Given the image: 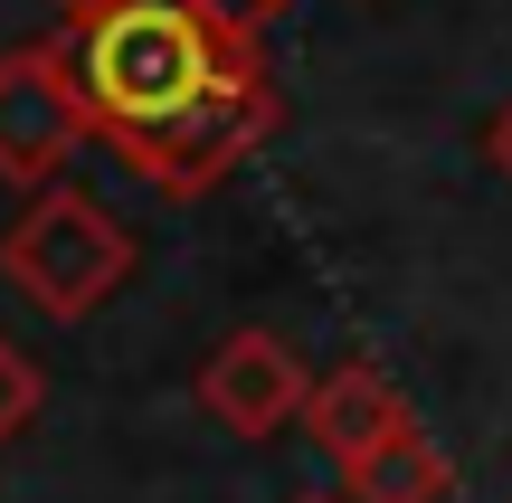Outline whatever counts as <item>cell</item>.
I'll list each match as a JSON object with an SVG mask.
<instances>
[{"mask_svg":"<svg viewBox=\"0 0 512 503\" xmlns=\"http://www.w3.org/2000/svg\"><path fill=\"white\" fill-rule=\"evenodd\" d=\"M342 485H351V503H446L456 494V466H446V447L408 418V428L389 437V447H370Z\"/></svg>","mask_w":512,"mask_h":503,"instance_id":"obj_6","label":"cell"},{"mask_svg":"<svg viewBox=\"0 0 512 503\" xmlns=\"http://www.w3.org/2000/svg\"><path fill=\"white\" fill-rule=\"evenodd\" d=\"M133 276V228L114 209H95L76 181L19 190L10 228H0V285L48 323H86L95 304H114Z\"/></svg>","mask_w":512,"mask_h":503,"instance_id":"obj_2","label":"cell"},{"mask_svg":"<svg viewBox=\"0 0 512 503\" xmlns=\"http://www.w3.org/2000/svg\"><path fill=\"white\" fill-rule=\"evenodd\" d=\"M294 503H332V494H294Z\"/></svg>","mask_w":512,"mask_h":503,"instance_id":"obj_10","label":"cell"},{"mask_svg":"<svg viewBox=\"0 0 512 503\" xmlns=\"http://www.w3.org/2000/svg\"><path fill=\"white\" fill-rule=\"evenodd\" d=\"M408 428V399H399V380L380 371L370 352H351V361H332L323 380H313V399H304V437L323 447V466H361L370 447H389V437Z\"/></svg>","mask_w":512,"mask_h":503,"instance_id":"obj_5","label":"cell"},{"mask_svg":"<svg viewBox=\"0 0 512 503\" xmlns=\"http://www.w3.org/2000/svg\"><path fill=\"white\" fill-rule=\"evenodd\" d=\"M228 10H238V19H275L285 0H228Z\"/></svg>","mask_w":512,"mask_h":503,"instance_id":"obj_9","label":"cell"},{"mask_svg":"<svg viewBox=\"0 0 512 503\" xmlns=\"http://www.w3.org/2000/svg\"><path fill=\"white\" fill-rule=\"evenodd\" d=\"M484 162H494V171H503V181H512V105L494 114V124H484Z\"/></svg>","mask_w":512,"mask_h":503,"instance_id":"obj_8","label":"cell"},{"mask_svg":"<svg viewBox=\"0 0 512 503\" xmlns=\"http://www.w3.org/2000/svg\"><path fill=\"white\" fill-rule=\"evenodd\" d=\"M86 143H95V114H86V76H76L67 38L0 48V181L48 190L67 181V162Z\"/></svg>","mask_w":512,"mask_h":503,"instance_id":"obj_3","label":"cell"},{"mask_svg":"<svg viewBox=\"0 0 512 503\" xmlns=\"http://www.w3.org/2000/svg\"><path fill=\"white\" fill-rule=\"evenodd\" d=\"M304 399H313L304 352H294L285 333H266V323H238V333L200 361V409L219 418L228 437H247V447L304 428Z\"/></svg>","mask_w":512,"mask_h":503,"instance_id":"obj_4","label":"cell"},{"mask_svg":"<svg viewBox=\"0 0 512 503\" xmlns=\"http://www.w3.org/2000/svg\"><path fill=\"white\" fill-rule=\"evenodd\" d=\"M38 399H48V371H38V361L0 333V447H10V437L38 418Z\"/></svg>","mask_w":512,"mask_h":503,"instance_id":"obj_7","label":"cell"},{"mask_svg":"<svg viewBox=\"0 0 512 503\" xmlns=\"http://www.w3.org/2000/svg\"><path fill=\"white\" fill-rule=\"evenodd\" d=\"M57 10L95 143L162 200H209L285 114L256 19H238L228 0H57Z\"/></svg>","mask_w":512,"mask_h":503,"instance_id":"obj_1","label":"cell"}]
</instances>
